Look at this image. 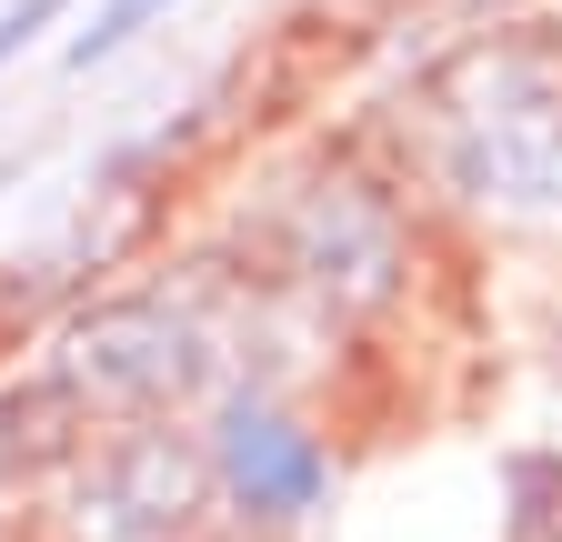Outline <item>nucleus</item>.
Returning <instances> with one entry per match:
<instances>
[{
    "label": "nucleus",
    "instance_id": "1",
    "mask_svg": "<svg viewBox=\"0 0 562 542\" xmlns=\"http://www.w3.org/2000/svg\"><path fill=\"white\" fill-rule=\"evenodd\" d=\"M442 171L462 201H492V212H552L562 201V91L532 60H492L442 131Z\"/></svg>",
    "mask_w": 562,
    "mask_h": 542
},
{
    "label": "nucleus",
    "instance_id": "2",
    "mask_svg": "<svg viewBox=\"0 0 562 542\" xmlns=\"http://www.w3.org/2000/svg\"><path fill=\"white\" fill-rule=\"evenodd\" d=\"M211 372V331L171 302V292H131V302H101L70 342V382L121 402V413H161V402L201 392Z\"/></svg>",
    "mask_w": 562,
    "mask_h": 542
},
{
    "label": "nucleus",
    "instance_id": "3",
    "mask_svg": "<svg viewBox=\"0 0 562 542\" xmlns=\"http://www.w3.org/2000/svg\"><path fill=\"white\" fill-rule=\"evenodd\" d=\"M292 271L331 302V312H372L402 282V222L372 181H312L292 212Z\"/></svg>",
    "mask_w": 562,
    "mask_h": 542
},
{
    "label": "nucleus",
    "instance_id": "4",
    "mask_svg": "<svg viewBox=\"0 0 562 542\" xmlns=\"http://www.w3.org/2000/svg\"><path fill=\"white\" fill-rule=\"evenodd\" d=\"M211 462H222V493H232L251 522H302V512L331 493V452H322L302 422H281L261 392H232V402H222Z\"/></svg>",
    "mask_w": 562,
    "mask_h": 542
},
{
    "label": "nucleus",
    "instance_id": "5",
    "mask_svg": "<svg viewBox=\"0 0 562 542\" xmlns=\"http://www.w3.org/2000/svg\"><path fill=\"white\" fill-rule=\"evenodd\" d=\"M191 503H201V472L171 452V432H140L101 462L91 483V532L101 542H181L191 532Z\"/></svg>",
    "mask_w": 562,
    "mask_h": 542
},
{
    "label": "nucleus",
    "instance_id": "6",
    "mask_svg": "<svg viewBox=\"0 0 562 542\" xmlns=\"http://www.w3.org/2000/svg\"><path fill=\"white\" fill-rule=\"evenodd\" d=\"M81 382H70V372H50V382H21L11 402H0V472H41V462H70V452H81Z\"/></svg>",
    "mask_w": 562,
    "mask_h": 542
},
{
    "label": "nucleus",
    "instance_id": "7",
    "mask_svg": "<svg viewBox=\"0 0 562 542\" xmlns=\"http://www.w3.org/2000/svg\"><path fill=\"white\" fill-rule=\"evenodd\" d=\"M513 542H562V452H513Z\"/></svg>",
    "mask_w": 562,
    "mask_h": 542
},
{
    "label": "nucleus",
    "instance_id": "8",
    "mask_svg": "<svg viewBox=\"0 0 562 542\" xmlns=\"http://www.w3.org/2000/svg\"><path fill=\"white\" fill-rule=\"evenodd\" d=\"M161 11H171V0H101V11H91L81 31H70V71H91V60H111V50L131 41V31H151Z\"/></svg>",
    "mask_w": 562,
    "mask_h": 542
},
{
    "label": "nucleus",
    "instance_id": "9",
    "mask_svg": "<svg viewBox=\"0 0 562 542\" xmlns=\"http://www.w3.org/2000/svg\"><path fill=\"white\" fill-rule=\"evenodd\" d=\"M50 11H60V0H11V11H0V60H11V50H21V41H31Z\"/></svg>",
    "mask_w": 562,
    "mask_h": 542
}]
</instances>
